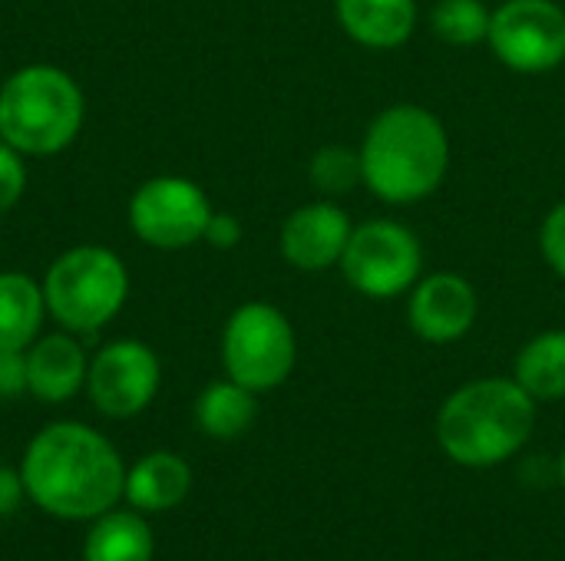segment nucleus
<instances>
[{
	"label": "nucleus",
	"instance_id": "14",
	"mask_svg": "<svg viewBox=\"0 0 565 561\" xmlns=\"http://www.w3.org/2000/svg\"><path fill=\"white\" fill-rule=\"evenodd\" d=\"M192 489V470L182 456L159 450L146 453L126 470L122 499L136 513H169L175 509Z\"/></svg>",
	"mask_w": 565,
	"mask_h": 561
},
{
	"label": "nucleus",
	"instance_id": "16",
	"mask_svg": "<svg viewBox=\"0 0 565 561\" xmlns=\"http://www.w3.org/2000/svg\"><path fill=\"white\" fill-rule=\"evenodd\" d=\"M46 321L43 284L30 274L3 271L0 274V350H26Z\"/></svg>",
	"mask_w": 565,
	"mask_h": 561
},
{
	"label": "nucleus",
	"instance_id": "8",
	"mask_svg": "<svg viewBox=\"0 0 565 561\" xmlns=\"http://www.w3.org/2000/svg\"><path fill=\"white\" fill-rule=\"evenodd\" d=\"M212 202L192 179L156 175L146 179L129 198V228L132 235L159 251H182L205 238Z\"/></svg>",
	"mask_w": 565,
	"mask_h": 561
},
{
	"label": "nucleus",
	"instance_id": "27",
	"mask_svg": "<svg viewBox=\"0 0 565 561\" xmlns=\"http://www.w3.org/2000/svg\"><path fill=\"white\" fill-rule=\"evenodd\" d=\"M559 479H563V486H565V453H563V460H559Z\"/></svg>",
	"mask_w": 565,
	"mask_h": 561
},
{
	"label": "nucleus",
	"instance_id": "9",
	"mask_svg": "<svg viewBox=\"0 0 565 561\" xmlns=\"http://www.w3.org/2000/svg\"><path fill=\"white\" fill-rule=\"evenodd\" d=\"M487 43L516 73H546L565 60V10L556 0H507L490 17Z\"/></svg>",
	"mask_w": 565,
	"mask_h": 561
},
{
	"label": "nucleus",
	"instance_id": "25",
	"mask_svg": "<svg viewBox=\"0 0 565 561\" xmlns=\"http://www.w3.org/2000/svg\"><path fill=\"white\" fill-rule=\"evenodd\" d=\"M242 231H245V228H242V222H238L235 215H228V212H212L202 241H209V245L218 248V251H228V248H235V245L242 241Z\"/></svg>",
	"mask_w": 565,
	"mask_h": 561
},
{
	"label": "nucleus",
	"instance_id": "1",
	"mask_svg": "<svg viewBox=\"0 0 565 561\" xmlns=\"http://www.w3.org/2000/svg\"><path fill=\"white\" fill-rule=\"evenodd\" d=\"M23 489L53 519H99L122 499L126 463L93 427L60 420L43 427L20 463Z\"/></svg>",
	"mask_w": 565,
	"mask_h": 561
},
{
	"label": "nucleus",
	"instance_id": "21",
	"mask_svg": "<svg viewBox=\"0 0 565 561\" xmlns=\"http://www.w3.org/2000/svg\"><path fill=\"white\" fill-rule=\"evenodd\" d=\"M311 185L334 198V195H348L358 182H364V172H361V152L348 149V145H324L315 152L311 159Z\"/></svg>",
	"mask_w": 565,
	"mask_h": 561
},
{
	"label": "nucleus",
	"instance_id": "13",
	"mask_svg": "<svg viewBox=\"0 0 565 561\" xmlns=\"http://www.w3.org/2000/svg\"><path fill=\"white\" fill-rule=\"evenodd\" d=\"M89 357L76 334L56 331L40 334L26 347V393H33L40 403H66L86 387Z\"/></svg>",
	"mask_w": 565,
	"mask_h": 561
},
{
	"label": "nucleus",
	"instance_id": "10",
	"mask_svg": "<svg viewBox=\"0 0 565 561\" xmlns=\"http://www.w3.org/2000/svg\"><path fill=\"white\" fill-rule=\"evenodd\" d=\"M159 384H162V364L156 350L142 341L122 337L99 347L89 357L86 393L93 407L109 420L139 417L156 400Z\"/></svg>",
	"mask_w": 565,
	"mask_h": 561
},
{
	"label": "nucleus",
	"instance_id": "4",
	"mask_svg": "<svg viewBox=\"0 0 565 561\" xmlns=\"http://www.w3.org/2000/svg\"><path fill=\"white\" fill-rule=\"evenodd\" d=\"M86 119L79 83L50 63H30L0 86V139L23 155H56L76 142Z\"/></svg>",
	"mask_w": 565,
	"mask_h": 561
},
{
	"label": "nucleus",
	"instance_id": "19",
	"mask_svg": "<svg viewBox=\"0 0 565 561\" xmlns=\"http://www.w3.org/2000/svg\"><path fill=\"white\" fill-rule=\"evenodd\" d=\"M536 403L565 397V331H546L533 337L516 357L513 377Z\"/></svg>",
	"mask_w": 565,
	"mask_h": 561
},
{
	"label": "nucleus",
	"instance_id": "26",
	"mask_svg": "<svg viewBox=\"0 0 565 561\" xmlns=\"http://www.w3.org/2000/svg\"><path fill=\"white\" fill-rule=\"evenodd\" d=\"M26 489H23V476L20 470H10V466H0V519L13 516L23 503Z\"/></svg>",
	"mask_w": 565,
	"mask_h": 561
},
{
	"label": "nucleus",
	"instance_id": "18",
	"mask_svg": "<svg viewBox=\"0 0 565 561\" xmlns=\"http://www.w3.org/2000/svg\"><path fill=\"white\" fill-rule=\"evenodd\" d=\"M255 417H258L255 393L235 380H215L195 400V423L212 440L242 436L255 423Z\"/></svg>",
	"mask_w": 565,
	"mask_h": 561
},
{
	"label": "nucleus",
	"instance_id": "6",
	"mask_svg": "<svg viewBox=\"0 0 565 561\" xmlns=\"http://www.w3.org/2000/svg\"><path fill=\"white\" fill-rule=\"evenodd\" d=\"M298 360L291 321L265 301H248L232 311L222 331V367L228 380L265 393L281 387Z\"/></svg>",
	"mask_w": 565,
	"mask_h": 561
},
{
	"label": "nucleus",
	"instance_id": "5",
	"mask_svg": "<svg viewBox=\"0 0 565 561\" xmlns=\"http://www.w3.org/2000/svg\"><path fill=\"white\" fill-rule=\"evenodd\" d=\"M40 284L46 314L70 334L106 327L129 298V271L122 258L103 245H76L63 251Z\"/></svg>",
	"mask_w": 565,
	"mask_h": 561
},
{
	"label": "nucleus",
	"instance_id": "23",
	"mask_svg": "<svg viewBox=\"0 0 565 561\" xmlns=\"http://www.w3.org/2000/svg\"><path fill=\"white\" fill-rule=\"evenodd\" d=\"M540 248H543L546 265L565 281V202H559V205L543 218Z\"/></svg>",
	"mask_w": 565,
	"mask_h": 561
},
{
	"label": "nucleus",
	"instance_id": "7",
	"mask_svg": "<svg viewBox=\"0 0 565 561\" xmlns=\"http://www.w3.org/2000/svg\"><path fill=\"white\" fill-rule=\"evenodd\" d=\"M424 268V248L417 235L391 218L354 225L341 255L344 281L374 301H391L411 291Z\"/></svg>",
	"mask_w": 565,
	"mask_h": 561
},
{
	"label": "nucleus",
	"instance_id": "12",
	"mask_svg": "<svg viewBox=\"0 0 565 561\" xmlns=\"http://www.w3.org/2000/svg\"><path fill=\"white\" fill-rule=\"evenodd\" d=\"M351 231L354 225L348 212L331 198L301 205L281 225V258L308 274L328 271L331 265H341Z\"/></svg>",
	"mask_w": 565,
	"mask_h": 561
},
{
	"label": "nucleus",
	"instance_id": "24",
	"mask_svg": "<svg viewBox=\"0 0 565 561\" xmlns=\"http://www.w3.org/2000/svg\"><path fill=\"white\" fill-rule=\"evenodd\" d=\"M26 393V350H0V397Z\"/></svg>",
	"mask_w": 565,
	"mask_h": 561
},
{
	"label": "nucleus",
	"instance_id": "3",
	"mask_svg": "<svg viewBox=\"0 0 565 561\" xmlns=\"http://www.w3.org/2000/svg\"><path fill=\"white\" fill-rule=\"evenodd\" d=\"M536 427V400L507 377L473 380L447 397L437 440L460 466H497L520 453Z\"/></svg>",
	"mask_w": 565,
	"mask_h": 561
},
{
	"label": "nucleus",
	"instance_id": "15",
	"mask_svg": "<svg viewBox=\"0 0 565 561\" xmlns=\"http://www.w3.org/2000/svg\"><path fill=\"white\" fill-rule=\"evenodd\" d=\"M341 30L371 50H394L411 40L417 0H334Z\"/></svg>",
	"mask_w": 565,
	"mask_h": 561
},
{
	"label": "nucleus",
	"instance_id": "2",
	"mask_svg": "<svg viewBox=\"0 0 565 561\" xmlns=\"http://www.w3.org/2000/svg\"><path fill=\"white\" fill-rule=\"evenodd\" d=\"M450 165L444 122L417 106L397 103L381 109L361 142L364 185L387 205H411L434 195Z\"/></svg>",
	"mask_w": 565,
	"mask_h": 561
},
{
	"label": "nucleus",
	"instance_id": "17",
	"mask_svg": "<svg viewBox=\"0 0 565 561\" xmlns=\"http://www.w3.org/2000/svg\"><path fill=\"white\" fill-rule=\"evenodd\" d=\"M152 555L156 536L136 509L103 513L99 519H93L83 542V561H152Z\"/></svg>",
	"mask_w": 565,
	"mask_h": 561
},
{
	"label": "nucleus",
	"instance_id": "11",
	"mask_svg": "<svg viewBox=\"0 0 565 561\" xmlns=\"http://www.w3.org/2000/svg\"><path fill=\"white\" fill-rule=\"evenodd\" d=\"M480 314V298L473 284L454 271H434L411 288L407 324L427 344L460 341Z\"/></svg>",
	"mask_w": 565,
	"mask_h": 561
},
{
	"label": "nucleus",
	"instance_id": "20",
	"mask_svg": "<svg viewBox=\"0 0 565 561\" xmlns=\"http://www.w3.org/2000/svg\"><path fill=\"white\" fill-rule=\"evenodd\" d=\"M490 17L483 0H437L430 26L450 46H477L490 33Z\"/></svg>",
	"mask_w": 565,
	"mask_h": 561
},
{
	"label": "nucleus",
	"instance_id": "22",
	"mask_svg": "<svg viewBox=\"0 0 565 561\" xmlns=\"http://www.w3.org/2000/svg\"><path fill=\"white\" fill-rule=\"evenodd\" d=\"M26 192V165L23 152H17L10 142L0 139V215L10 212Z\"/></svg>",
	"mask_w": 565,
	"mask_h": 561
}]
</instances>
